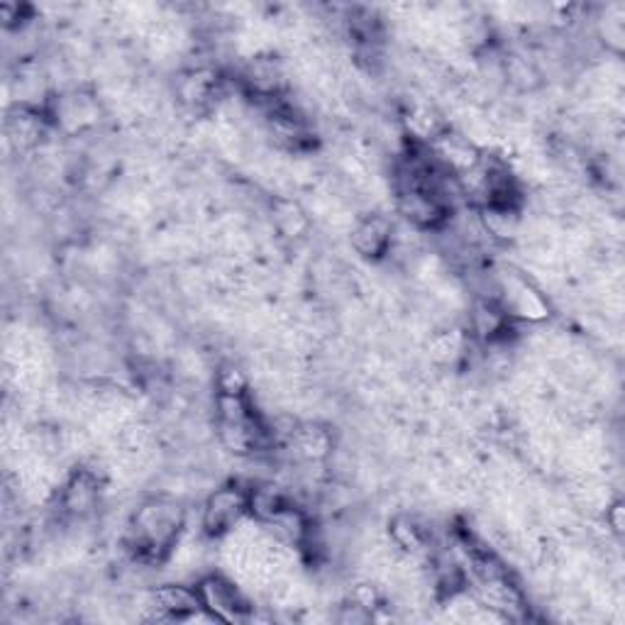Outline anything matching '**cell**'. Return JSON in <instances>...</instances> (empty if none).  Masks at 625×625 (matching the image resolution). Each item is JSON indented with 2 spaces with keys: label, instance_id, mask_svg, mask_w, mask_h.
Returning <instances> with one entry per match:
<instances>
[{
  "label": "cell",
  "instance_id": "obj_1",
  "mask_svg": "<svg viewBox=\"0 0 625 625\" xmlns=\"http://www.w3.org/2000/svg\"><path fill=\"white\" fill-rule=\"evenodd\" d=\"M183 509L174 499L157 496L142 503L127 525V545L142 562H164L179 543Z\"/></svg>",
  "mask_w": 625,
  "mask_h": 625
},
{
  "label": "cell",
  "instance_id": "obj_2",
  "mask_svg": "<svg viewBox=\"0 0 625 625\" xmlns=\"http://www.w3.org/2000/svg\"><path fill=\"white\" fill-rule=\"evenodd\" d=\"M249 515V491L237 484L215 489L201 511V528L208 537H225Z\"/></svg>",
  "mask_w": 625,
  "mask_h": 625
},
{
  "label": "cell",
  "instance_id": "obj_3",
  "mask_svg": "<svg viewBox=\"0 0 625 625\" xmlns=\"http://www.w3.org/2000/svg\"><path fill=\"white\" fill-rule=\"evenodd\" d=\"M196 591H199L201 609L208 613V618L239 623L249 616V603L243 591L225 577L208 574L196 584Z\"/></svg>",
  "mask_w": 625,
  "mask_h": 625
},
{
  "label": "cell",
  "instance_id": "obj_4",
  "mask_svg": "<svg viewBox=\"0 0 625 625\" xmlns=\"http://www.w3.org/2000/svg\"><path fill=\"white\" fill-rule=\"evenodd\" d=\"M223 96V79L213 69H191L179 76L177 81V98L183 111L189 113H208L211 108L221 101Z\"/></svg>",
  "mask_w": 625,
  "mask_h": 625
},
{
  "label": "cell",
  "instance_id": "obj_5",
  "mask_svg": "<svg viewBox=\"0 0 625 625\" xmlns=\"http://www.w3.org/2000/svg\"><path fill=\"white\" fill-rule=\"evenodd\" d=\"M101 501V481L91 469H76L74 475L64 481V487L57 496L59 513L64 518L83 521L96 511Z\"/></svg>",
  "mask_w": 625,
  "mask_h": 625
},
{
  "label": "cell",
  "instance_id": "obj_6",
  "mask_svg": "<svg viewBox=\"0 0 625 625\" xmlns=\"http://www.w3.org/2000/svg\"><path fill=\"white\" fill-rule=\"evenodd\" d=\"M349 245L365 259H381L393 247V223L387 215H361L349 235Z\"/></svg>",
  "mask_w": 625,
  "mask_h": 625
},
{
  "label": "cell",
  "instance_id": "obj_7",
  "mask_svg": "<svg viewBox=\"0 0 625 625\" xmlns=\"http://www.w3.org/2000/svg\"><path fill=\"white\" fill-rule=\"evenodd\" d=\"M149 606L155 609L157 618H174L183 621L193 616V613L203 611L201 599L196 587L183 584H161L149 594Z\"/></svg>",
  "mask_w": 625,
  "mask_h": 625
},
{
  "label": "cell",
  "instance_id": "obj_8",
  "mask_svg": "<svg viewBox=\"0 0 625 625\" xmlns=\"http://www.w3.org/2000/svg\"><path fill=\"white\" fill-rule=\"evenodd\" d=\"M54 120L67 133H83L98 123V101L89 93H69L57 98L54 105Z\"/></svg>",
  "mask_w": 625,
  "mask_h": 625
},
{
  "label": "cell",
  "instance_id": "obj_9",
  "mask_svg": "<svg viewBox=\"0 0 625 625\" xmlns=\"http://www.w3.org/2000/svg\"><path fill=\"white\" fill-rule=\"evenodd\" d=\"M45 127H47V118L40 111H35V108H27V105H18L15 111L8 113V120H5L8 142L18 152L37 147L42 135H45Z\"/></svg>",
  "mask_w": 625,
  "mask_h": 625
},
{
  "label": "cell",
  "instance_id": "obj_10",
  "mask_svg": "<svg viewBox=\"0 0 625 625\" xmlns=\"http://www.w3.org/2000/svg\"><path fill=\"white\" fill-rule=\"evenodd\" d=\"M391 543L409 557H418L431 550V537L411 515H399L391 523Z\"/></svg>",
  "mask_w": 625,
  "mask_h": 625
},
{
  "label": "cell",
  "instance_id": "obj_11",
  "mask_svg": "<svg viewBox=\"0 0 625 625\" xmlns=\"http://www.w3.org/2000/svg\"><path fill=\"white\" fill-rule=\"evenodd\" d=\"M271 223H274V230H277L281 237L295 239L305 233V227H309V217H305L303 208L299 203L283 199V201L274 203Z\"/></svg>",
  "mask_w": 625,
  "mask_h": 625
},
{
  "label": "cell",
  "instance_id": "obj_12",
  "mask_svg": "<svg viewBox=\"0 0 625 625\" xmlns=\"http://www.w3.org/2000/svg\"><path fill=\"white\" fill-rule=\"evenodd\" d=\"M247 379L237 367L227 365L217 371V393H245Z\"/></svg>",
  "mask_w": 625,
  "mask_h": 625
},
{
  "label": "cell",
  "instance_id": "obj_13",
  "mask_svg": "<svg viewBox=\"0 0 625 625\" xmlns=\"http://www.w3.org/2000/svg\"><path fill=\"white\" fill-rule=\"evenodd\" d=\"M623 523H625V509L621 501H613L611 506L606 509V525L611 528L613 535L623 533Z\"/></svg>",
  "mask_w": 625,
  "mask_h": 625
}]
</instances>
